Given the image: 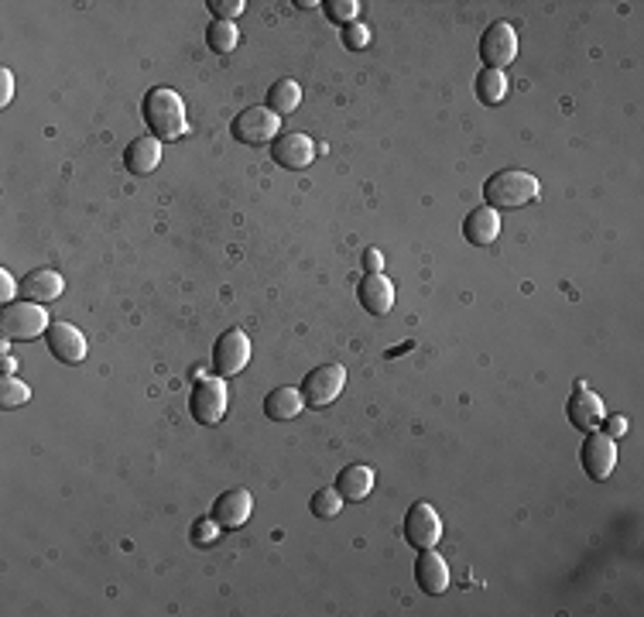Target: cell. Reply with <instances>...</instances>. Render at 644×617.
I'll return each mask as SVG.
<instances>
[{
    "mask_svg": "<svg viewBox=\"0 0 644 617\" xmlns=\"http://www.w3.org/2000/svg\"><path fill=\"white\" fill-rule=\"evenodd\" d=\"M302 391L299 388H275L268 398H264V415H268L271 422H292V419H299V412H302Z\"/></svg>",
    "mask_w": 644,
    "mask_h": 617,
    "instance_id": "cell-21",
    "label": "cell"
},
{
    "mask_svg": "<svg viewBox=\"0 0 644 617\" xmlns=\"http://www.w3.org/2000/svg\"><path fill=\"white\" fill-rule=\"evenodd\" d=\"M343 45L353 48V52L367 48V45H370V28H367V24H360V21L343 24Z\"/></svg>",
    "mask_w": 644,
    "mask_h": 617,
    "instance_id": "cell-28",
    "label": "cell"
},
{
    "mask_svg": "<svg viewBox=\"0 0 644 617\" xmlns=\"http://www.w3.org/2000/svg\"><path fill=\"white\" fill-rule=\"evenodd\" d=\"M415 583L422 594L439 597L449 590V566L436 549H418L415 559Z\"/></svg>",
    "mask_w": 644,
    "mask_h": 617,
    "instance_id": "cell-15",
    "label": "cell"
},
{
    "mask_svg": "<svg viewBox=\"0 0 644 617\" xmlns=\"http://www.w3.org/2000/svg\"><path fill=\"white\" fill-rule=\"evenodd\" d=\"M357 299L370 316H388L394 306V285L377 271V275H364V282L357 285Z\"/></svg>",
    "mask_w": 644,
    "mask_h": 617,
    "instance_id": "cell-18",
    "label": "cell"
},
{
    "mask_svg": "<svg viewBox=\"0 0 644 617\" xmlns=\"http://www.w3.org/2000/svg\"><path fill=\"white\" fill-rule=\"evenodd\" d=\"M463 237L470 240L473 247L494 244V240L501 237V213L490 210L487 203L473 206V210L466 213V220H463Z\"/></svg>",
    "mask_w": 644,
    "mask_h": 617,
    "instance_id": "cell-16",
    "label": "cell"
},
{
    "mask_svg": "<svg viewBox=\"0 0 644 617\" xmlns=\"http://www.w3.org/2000/svg\"><path fill=\"white\" fill-rule=\"evenodd\" d=\"M480 59H483V69H501L511 66L518 59V31L514 24L507 21H494L487 28V35L480 38Z\"/></svg>",
    "mask_w": 644,
    "mask_h": 617,
    "instance_id": "cell-7",
    "label": "cell"
},
{
    "mask_svg": "<svg viewBox=\"0 0 644 617\" xmlns=\"http://www.w3.org/2000/svg\"><path fill=\"white\" fill-rule=\"evenodd\" d=\"M299 103H302V86L295 83V79H278V83H271L268 103H264V107H268L271 114L285 117V114H295Z\"/></svg>",
    "mask_w": 644,
    "mask_h": 617,
    "instance_id": "cell-22",
    "label": "cell"
},
{
    "mask_svg": "<svg viewBox=\"0 0 644 617\" xmlns=\"http://www.w3.org/2000/svg\"><path fill=\"white\" fill-rule=\"evenodd\" d=\"M220 532H223V528L216 525L213 515L199 518V522L192 525V539H196V546H209V542H216V539H220Z\"/></svg>",
    "mask_w": 644,
    "mask_h": 617,
    "instance_id": "cell-29",
    "label": "cell"
},
{
    "mask_svg": "<svg viewBox=\"0 0 644 617\" xmlns=\"http://www.w3.org/2000/svg\"><path fill=\"white\" fill-rule=\"evenodd\" d=\"M343 498H340V491L336 487H322V491L312 494V501H309V508H312V515L316 518H336L343 511Z\"/></svg>",
    "mask_w": 644,
    "mask_h": 617,
    "instance_id": "cell-25",
    "label": "cell"
},
{
    "mask_svg": "<svg viewBox=\"0 0 644 617\" xmlns=\"http://www.w3.org/2000/svg\"><path fill=\"white\" fill-rule=\"evenodd\" d=\"M206 42H209L213 52H220V55L233 52L237 42H240L237 24H233V21H213V24H209V31H206Z\"/></svg>",
    "mask_w": 644,
    "mask_h": 617,
    "instance_id": "cell-24",
    "label": "cell"
},
{
    "mask_svg": "<svg viewBox=\"0 0 644 617\" xmlns=\"http://www.w3.org/2000/svg\"><path fill=\"white\" fill-rule=\"evenodd\" d=\"M377 484V474L364 463H353V467H346L336 474V491H340L343 501H364L370 491H374Z\"/></svg>",
    "mask_w": 644,
    "mask_h": 617,
    "instance_id": "cell-20",
    "label": "cell"
},
{
    "mask_svg": "<svg viewBox=\"0 0 644 617\" xmlns=\"http://www.w3.org/2000/svg\"><path fill=\"white\" fill-rule=\"evenodd\" d=\"M566 419H569V426H576L583 432H593V429L603 426V419H607V408H603L597 391H590L583 381H579L576 391L569 395V402H566Z\"/></svg>",
    "mask_w": 644,
    "mask_h": 617,
    "instance_id": "cell-12",
    "label": "cell"
},
{
    "mask_svg": "<svg viewBox=\"0 0 644 617\" xmlns=\"http://www.w3.org/2000/svg\"><path fill=\"white\" fill-rule=\"evenodd\" d=\"M209 11H213V18L216 21H233V18H240L244 14V0H209Z\"/></svg>",
    "mask_w": 644,
    "mask_h": 617,
    "instance_id": "cell-30",
    "label": "cell"
},
{
    "mask_svg": "<svg viewBox=\"0 0 644 617\" xmlns=\"http://www.w3.org/2000/svg\"><path fill=\"white\" fill-rule=\"evenodd\" d=\"M442 539V522L429 501H415L405 511V542L415 549H436Z\"/></svg>",
    "mask_w": 644,
    "mask_h": 617,
    "instance_id": "cell-10",
    "label": "cell"
},
{
    "mask_svg": "<svg viewBox=\"0 0 644 617\" xmlns=\"http://www.w3.org/2000/svg\"><path fill=\"white\" fill-rule=\"evenodd\" d=\"M579 463H583L586 477L590 480H607L617 467V446L607 432L593 429L586 432L583 446H579Z\"/></svg>",
    "mask_w": 644,
    "mask_h": 617,
    "instance_id": "cell-9",
    "label": "cell"
},
{
    "mask_svg": "<svg viewBox=\"0 0 644 617\" xmlns=\"http://www.w3.org/2000/svg\"><path fill=\"white\" fill-rule=\"evenodd\" d=\"M364 268H367V275H377V271L384 268V254L377 251V247H367L364 251Z\"/></svg>",
    "mask_w": 644,
    "mask_h": 617,
    "instance_id": "cell-34",
    "label": "cell"
},
{
    "mask_svg": "<svg viewBox=\"0 0 644 617\" xmlns=\"http://www.w3.org/2000/svg\"><path fill=\"white\" fill-rule=\"evenodd\" d=\"M271 158H275V165L288 168V172H302V168H309L316 162V141L299 131L278 134V138L271 141Z\"/></svg>",
    "mask_w": 644,
    "mask_h": 617,
    "instance_id": "cell-11",
    "label": "cell"
},
{
    "mask_svg": "<svg viewBox=\"0 0 644 617\" xmlns=\"http://www.w3.org/2000/svg\"><path fill=\"white\" fill-rule=\"evenodd\" d=\"M507 96V79L501 69H480L477 72V100L487 103V107H494V103H501Z\"/></svg>",
    "mask_w": 644,
    "mask_h": 617,
    "instance_id": "cell-23",
    "label": "cell"
},
{
    "mask_svg": "<svg viewBox=\"0 0 644 617\" xmlns=\"http://www.w3.org/2000/svg\"><path fill=\"white\" fill-rule=\"evenodd\" d=\"M603 426H607V436L610 439L627 436V419H624V415H607V419H603Z\"/></svg>",
    "mask_w": 644,
    "mask_h": 617,
    "instance_id": "cell-32",
    "label": "cell"
},
{
    "mask_svg": "<svg viewBox=\"0 0 644 617\" xmlns=\"http://www.w3.org/2000/svg\"><path fill=\"white\" fill-rule=\"evenodd\" d=\"M14 96V76L11 69H0V107H7Z\"/></svg>",
    "mask_w": 644,
    "mask_h": 617,
    "instance_id": "cell-33",
    "label": "cell"
},
{
    "mask_svg": "<svg viewBox=\"0 0 644 617\" xmlns=\"http://www.w3.org/2000/svg\"><path fill=\"white\" fill-rule=\"evenodd\" d=\"M141 114H144L148 131L155 134L158 141H175L189 131V120H185V100L175 90H168V86H155V90H148Z\"/></svg>",
    "mask_w": 644,
    "mask_h": 617,
    "instance_id": "cell-1",
    "label": "cell"
},
{
    "mask_svg": "<svg viewBox=\"0 0 644 617\" xmlns=\"http://www.w3.org/2000/svg\"><path fill=\"white\" fill-rule=\"evenodd\" d=\"M343 384H346V367L343 364H322V367H316V371L305 374V381H302V388H299L302 391V402L309 405V408L333 405L336 398H340Z\"/></svg>",
    "mask_w": 644,
    "mask_h": 617,
    "instance_id": "cell-6",
    "label": "cell"
},
{
    "mask_svg": "<svg viewBox=\"0 0 644 617\" xmlns=\"http://www.w3.org/2000/svg\"><path fill=\"white\" fill-rule=\"evenodd\" d=\"M28 398H31L28 384H24L21 378H14V374H4V381H0V405H4V408H21Z\"/></svg>",
    "mask_w": 644,
    "mask_h": 617,
    "instance_id": "cell-26",
    "label": "cell"
},
{
    "mask_svg": "<svg viewBox=\"0 0 644 617\" xmlns=\"http://www.w3.org/2000/svg\"><path fill=\"white\" fill-rule=\"evenodd\" d=\"M278 131H281V117L271 114L268 107H247L230 120V134L240 144H247V148L271 144L278 138Z\"/></svg>",
    "mask_w": 644,
    "mask_h": 617,
    "instance_id": "cell-4",
    "label": "cell"
},
{
    "mask_svg": "<svg viewBox=\"0 0 644 617\" xmlns=\"http://www.w3.org/2000/svg\"><path fill=\"white\" fill-rule=\"evenodd\" d=\"M326 18L329 21H336V24H350V21H357V11H360V4L357 0H326Z\"/></svg>",
    "mask_w": 644,
    "mask_h": 617,
    "instance_id": "cell-27",
    "label": "cell"
},
{
    "mask_svg": "<svg viewBox=\"0 0 644 617\" xmlns=\"http://www.w3.org/2000/svg\"><path fill=\"white\" fill-rule=\"evenodd\" d=\"M251 360V340H247L244 330H227L220 340L213 343V374L216 378H233L240 374Z\"/></svg>",
    "mask_w": 644,
    "mask_h": 617,
    "instance_id": "cell-8",
    "label": "cell"
},
{
    "mask_svg": "<svg viewBox=\"0 0 644 617\" xmlns=\"http://www.w3.org/2000/svg\"><path fill=\"white\" fill-rule=\"evenodd\" d=\"M158 162H161V141L155 138V134H148V138H134L131 144H127V151H124L127 172L151 175L158 168Z\"/></svg>",
    "mask_w": 644,
    "mask_h": 617,
    "instance_id": "cell-19",
    "label": "cell"
},
{
    "mask_svg": "<svg viewBox=\"0 0 644 617\" xmlns=\"http://www.w3.org/2000/svg\"><path fill=\"white\" fill-rule=\"evenodd\" d=\"M14 292H18V282L11 278V271H0V302H4V306H11Z\"/></svg>",
    "mask_w": 644,
    "mask_h": 617,
    "instance_id": "cell-31",
    "label": "cell"
},
{
    "mask_svg": "<svg viewBox=\"0 0 644 617\" xmlns=\"http://www.w3.org/2000/svg\"><path fill=\"white\" fill-rule=\"evenodd\" d=\"M48 312L38 302H11L0 312V336L7 343L11 340H35V336L48 333Z\"/></svg>",
    "mask_w": 644,
    "mask_h": 617,
    "instance_id": "cell-3",
    "label": "cell"
},
{
    "mask_svg": "<svg viewBox=\"0 0 644 617\" xmlns=\"http://www.w3.org/2000/svg\"><path fill=\"white\" fill-rule=\"evenodd\" d=\"M45 340H48V354L59 360V364H69V367L83 364L86 350H90L86 347V336L79 333L72 323H52L45 333Z\"/></svg>",
    "mask_w": 644,
    "mask_h": 617,
    "instance_id": "cell-13",
    "label": "cell"
},
{
    "mask_svg": "<svg viewBox=\"0 0 644 617\" xmlns=\"http://www.w3.org/2000/svg\"><path fill=\"white\" fill-rule=\"evenodd\" d=\"M189 412L199 426L223 422V415H227V384H223V378H216V374L199 378L196 388L189 391Z\"/></svg>",
    "mask_w": 644,
    "mask_h": 617,
    "instance_id": "cell-5",
    "label": "cell"
},
{
    "mask_svg": "<svg viewBox=\"0 0 644 617\" xmlns=\"http://www.w3.org/2000/svg\"><path fill=\"white\" fill-rule=\"evenodd\" d=\"M62 288H66V282H62V275H59V271H52V268H35V271H28V275L21 278V295L28 302H38V306L55 302L62 295Z\"/></svg>",
    "mask_w": 644,
    "mask_h": 617,
    "instance_id": "cell-17",
    "label": "cell"
},
{
    "mask_svg": "<svg viewBox=\"0 0 644 617\" xmlns=\"http://www.w3.org/2000/svg\"><path fill=\"white\" fill-rule=\"evenodd\" d=\"M251 511H254L251 491H244V487H233V491H223L220 498L213 501V511H209V515L216 518V525H220L223 532H233V528L247 525Z\"/></svg>",
    "mask_w": 644,
    "mask_h": 617,
    "instance_id": "cell-14",
    "label": "cell"
},
{
    "mask_svg": "<svg viewBox=\"0 0 644 617\" xmlns=\"http://www.w3.org/2000/svg\"><path fill=\"white\" fill-rule=\"evenodd\" d=\"M0 367H4V374H14V371H18V360L4 354V364H0Z\"/></svg>",
    "mask_w": 644,
    "mask_h": 617,
    "instance_id": "cell-35",
    "label": "cell"
},
{
    "mask_svg": "<svg viewBox=\"0 0 644 617\" xmlns=\"http://www.w3.org/2000/svg\"><path fill=\"white\" fill-rule=\"evenodd\" d=\"M538 179L531 172L521 168H501L483 182V199H487L490 210H514V206H528L538 199Z\"/></svg>",
    "mask_w": 644,
    "mask_h": 617,
    "instance_id": "cell-2",
    "label": "cell"
}]
</instances>
